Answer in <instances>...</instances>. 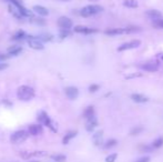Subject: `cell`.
<instances>
[{
  "label": "cell",
  "instance_id": "cell-17",
  "mask_svg": "<svg viewBox=\"0 0 163 162\" xmlns=\"http://www.w3.org/2000/svg\"><path fill=\"white\" fill-rule=\"evenodd\" d=\"M97 125H98V121H97V119H95L94 117L91 118V119H88V122H87V125H86L87 131H89V132L93 131Z\"/></svg>",
  "mask_w": 163,
  "mask_h": 162
},
{
  "label": "cell",
  "instance_id": "cell-23",
  "mask_svg": "<svg viewBox=\"0 0 163 162\" xmlns=\"http://www.w3.org/2000/svg\"><path fill=\"white\" fill-rule=\"evenodd\" d=\"M27 39V35H26V32L25 31H18V32L16 33L14 36V40H22V39Z\"/></svg>",
  "mask_w": 163,
  "mask_h": 162
},
{
  "label": "cell",
  "instance_id": "cell-37",
  "mask_svg": "<svg viewBox=\"0 0 163 162\" xmlns=\"http://www.w3.org/2000/svg\"><path fill=\"white\" fill-rule=\"evenodd\" d=\"M59 1H64V2H68V1H70V0H59Z\"/></svg>",
  "mask_w": 163,
  "mask_h": 162
},
{
  "label": "cell",
  "instance_id": "cell-13",
  "mask_svg": "<svg viewBox=\"0 0 163 162\" xmlns=\"http://www.w3.org/2000/svg\"><path fill=\"white\" fill-rule=\"evenodd\" d=\"M29 133L32 134V135H39L40 133H42V131H43V128H42V125H32L29 127Z\"/></svg>",
  "mask_w": 163,
  "mask_h": 162
},
{
  "label": "cell",
  "instance_id": "cell-33",
  "mask_svg": "<svg viewBox=\"0 0 163 162\" xmlns=\"http://www.w3.org/2000/svg\"><path fill=\"white\" fill-rule=\"evenodd\" d=\"M136 162H150V157H142Z\"/></svg>",
  "mask_w": 163,
  "mask_h": 162
},
{
  "label": "cell",
  "instance_id": "cell-18",
  "mask_svg": "<svg viewBox=\"0 0 163 162\" xmlns=\"http://www.w3.org/2000/svg\"><path fill=\"white\" fill-rule=\"evenodd\" d=\"M92 139H93V142H94L95 145H100V144L102 143V139H103V131L95 132L93 134V137H92Z\"/></svg>",
  "mask_w": 163,
  "mask_h": 162
},
{
  "label": "cell",
  "instance_id": "cell-22",
  "mask_svg": "<svg viewBox=\"0 0 163 162\" xmlns=\"http://www.w3.org/2000/svg\"><path fill=\"white\" fill-rule=\"evenodd\" d=\"M123 6L128 7V8H136L138 7V1L136 0H124Z\"/></svg>",
  "mask_w": 163,
  "mask_h": 162
},
{
  "label": "cell",
  "instance_id": "cell-24",
  "mask_svg": "<svg viewBox=\"0 0 163 162\" xmlns=\"http://www.w3.org/2000/svg\"><path fill=\"white\" fill-rule=\"evenodd\" d=\"M163 145V138L162 137H160V138H158V139H155L153 141V143H152V147L155 149L160 148V147H162Z\"/></svg>",
  "mask_w": 163,
  "mask_h": 162
},
{
  "label": "cell",
  "instance_id": "cell-39",
  "mask_svg": "<svg viewBox=\"0 0 163 162\" xmlns=\"http://www.w3.org/2000/svg\"><path fill=\"white\" fill-rule=\"evenodd\" d=\"M162 60H163V56H162Z\"/></svg>",
  "mask_w": 163,
  "mask_h": 162
},
{
  "label": "cell",
  "instance_id": "cell-25",
  "mask_svg": "<svg viewBox=\"0 0 163 162\" xmlns=\"http://www.w3.org/2000/svg\"><path fill=\"white\" fill-rule=\"evenodd\" d=\"M117 143H118V141H117L115 139H110V140L107 141V143L104 144V148L110 149V148H112V147H115Z\"/></svg>",
  "mask_w": 163,
  "mask_h": 162
},
{
  "label": "cell",
  "instance_id": "cell-8",
  "mask_svg": "<svg viewBox=\"0 0 163 162\" xmlns=\"http://www.w3.org/2000/svg\"><path fill=\"white\" fill-rule=\"evenodd\" d=\"M146 17L152 20L154 22H158L160 20H162V14L159 11V10H155V9H152V10H149L146 11Z\"/></svg>",
  "mask_w": 163,
  "mask_h": 162
},
{
  "label": "cell",
  "instance_id": "cell-14",
  "mask_svg": "<svg viewBox=\"0 0 163 162\" xmlns=\"http://www.w3.org/2000/svg\"><path fill=\"white\" fill-rule=\"evenodd\" d=\"M32 10L35 11V12H37L38 14H40L41 17H47L48 14H49V10L47 9L45 7H42V6H33V8H32Z\"/></svg>",
  "mask_w": 163,
  "mask_h": 162
},
{
  "label": "cell",
  "instance_id": "cell-3",
  "mask_svg": "<svg viewBox=\"0 0 163 162\" xmlns=\"http://www.w3.org/2000/svg\"><path fill=\"white\" fill-rule=\"evenodd\" d=\"M28 132L26 130H19L16 131L10 135V142L14 144H20L22 143L23 141H26L28 138Z\"/></svg>",
  "mask_w": 163,
  "mask_h": 162
},
{
  "label": "cell",
  "instance_id": "cell-10",
  "mask_svg": "<svg viewBox=\"0 0 163 162\" xmlns=\"http://www.w3.org/2000/svg\"><path fill=\"white\" fill-rule=\"evenodd\" d=\"M66 96L71 99V100H74L77 99L78 96H79V90H78L76 87H67L66 88Z\"/></svg>",
  "mask_w": 163,
  "mask_h": 162
},
{
  "label": "cell",
  "instance_id": "cell-26",
  "mask_svg": "<svg viewBox=\"0 0 163 162\" xmlns=\"http://www.w3.org/2000/svg\"><path fill=\"white\" fill-rule=\"evenodd\" d=\"M40 40H42V41H50V40H52L53 39V37L51 36V35H48V33H42V35H40V37H38Z\"/></svg>",
  "mask_w": 163,
  "mask_h": 162
},
{
  "label": "cell",
  "instance_id": "cell-2",
  "mask_svg": "<svg viewBox=\"0 0 163 162\" xmlns=\"http://www.w3.org/2000/svg\"><path fill=\"white\" fill-rule=\"evenodd\" d=\"M103 10V8L99 5H89L84 7V8H82L80 10V14H81L82 17H91V16H94V14H99Z\"/></svg>",
  "mask_w": 163,
  "mask_h": 162
},
{
  "label": "cell",
  "instance_id": "cell-29",
  "mask_svg": "<svg viewBox=\"0 0 163 162\" xmlns=\"http://www.w3.org/2000/svg\"><path fill=\"white\" fill-rule=\"evenodd\" d=\"M118 157V154L117 153H112V154H109L108 157L105 158V162H114L115 161V159Z\"/></svg>",
  "mask_w": 163,
  "mask_h": 162
},
{
  "label": "cell",
  "instance_id": "cell-21",
  "mask_svg": "<svg viewBox=\"0 0 163 162\" xmlns=\"http://www.w3.org/2000/svg\"><path fill=\"white\" fill-rule=\"evenodd\" d=\"M83 116L87 119L93 118L94 117V109H93V107H88L86 110H84V112H83Z\"/></svg>",
  "mask_w": 163,
  "mask_h": 162
},
{
  "label": "cell",
  "instance_id": "cell-27",
  "mask_svg": "<svg viewBox=\"0 0 163 162\" xmlns=\"http://www.w3.org/2000/svg\"><path fill=\"white\" fill-rule=\"evenodd\" d=\"M142 131H143V128H142V127H136V128H133V129L131 130L130 134H131V135H138V134L141 133Z\"/></svg>",
  "mask_w": 163,
  "mask_h": 162
},
{
  "label": "cell",
  "instance_id": "cell-20",
  "mask_svg": "<svg viewBox=\"0 0 163 162\" xmlns=\"http://www.w3.org/2000/svg\"><path fill=\"white\" fill-rule=\"evenodd\" d=\"M77 131H69L68 133L64 135V138L63 140H62V142H63V144H68L69 143V141L71 139H73L76 135H77Z\"/></svg>",
  "mask_w": 163,
  "mask_h": 162
},
{
  "label": "cell",
  "instance_id": "cell-36",
  "mask_svg": "<svg viewBox=\"0 0 163 162\" xmlns=\"http://www.w3.org/2000/svg\"><path fill=\"white\" fill-rule=\"evenodd\" d=\"M6 58H7V56H4V55H0V62H2V61L5 60Z\"/></svg>",
  "mask_w": 163,
  "mask_h": 162
},
{
  "label": "cell",
  "instance_id": "cell-11",
  "mask_svg": "<svg viewBox=\"0 0 163 162\" xmlns=\"http://www.w3.org/2000/svg\"><path fill=\"white\" fill-rule=\"evenodd\" d=\"M38 120L40 121L41 123L43 125H47V127H49L51 128L52 125H51V119H50V117L45 113V111H42L39 113V117H38Z\"/></svg>",
  "mask_w": 163,
  "mask_h": 162
},
{
  "label": "cell",
  "instance_id": "cell-5",
  "mask_svg": "<svg viewBox=\"0 0 163 162\" xmlns=\"http://www.w3.org/2000/svg\"><path fill=\"white\" fill-rule=\"evenodd\" d=\"M27 42L29 47L35 49V50H42L45 46L41 42V40L38 37H32V36H27Z\"/></svg>",
  "mask_w": 163,
  "mask_h": 162
},
{
  "label": "cell",
  "instance_id": "cell-38",
  "mask_svg": "<svg viewBox=\"0 0 163 162\" xmlns=\"http://www.w3.org/2000/svg\"><path fill=\"white\" fill-rule=\"evenodd\" d=\"M30 162H39V161H30Z\"/></svg>",
  "mask_w": 163,
  "mask_h": 162
},
{
  "label": "cell",
  "instance_id": "cell-19",
  "mask_svg": "<svg viewBox=\"0 0 163 162\" xmlns=\"http://www.w3.org/2000/svg\"><path fill=\"white\" fill-rule=\"evenodd\" d=\"M22 52V48L19 46H12L8 49V53L10 56H18Z\"/></svg>",
  "mask_w": 163,
  "mask_h": 162
},
{
  "label": "cell",
  "instance_id": "cell-7",
  "mask_svg": "<svg viewBox=\"0 0 163 162\" xmlns=\"http://www.w3.org/2000/svg\"><path fill=\"white\" fill-rule=\"evenodd\" d=\"M141 45L140 40H132V41H129L127 43H123L122 46H120L118 48V51H124V50H130V49H134V48H138V47Z\"/></svg>",
  "mask_w": 163,
  "mask_h": 162
},
{
  "label": "cell",
  "instance_id": "cell-4",
  "mask_svg": "<svg viewBox=\"0 0 163 162\" xmlns=\"http://www.w3.org/2000/svg\"><path fill=\"white\" fill-rule=\"evenodd\" d=\"M134 31H139L138 28L134 27H129V28H117V29H110V30H105L104 33L107 36H115V35H124V33H131Z\"/></svg>",
  "mask_w": 163,
  "mask_h": 162
},
{
  "label": "cell",
  "instance_id": "cell-15",
  "mask_svg": "<svg viewBox=\"0 0 163 162\" xmlns=\"http://www.w3.org/2000/svg\"><path fill=\"white\" fill-rule=\"evenodd\" d=\"M74 31L78 33H93V32H97L95 29H91V28H88L86 26H77L74 28Z\"/></svg>",
  "mask_w": 163,
  "mask_h": 162
},
{
  "label": "cell",
  "instance_id": "cell-6",
  "mask_svg": "<svg viewBox=\"0 0 163 162\" xmlns=\"http://www.w3.org/2000/svg\"><path fill=\"white\" fill-rule=\"evenodd\" d=\"M72 20L68 17H60L58 19V26L62 30H70V28H72Z\"/></svg>",
  "mask_w": 163,
  "mask_h": 162
},
{
  "label": "cell",
  "instance_id": "cell-30",
  "mask_svg": "<svg viewBox=\"0 0 163 162\" xmlns=\"http://www.w3.org/2000/svg\"><path fill=\"white\" fill-rule=\"evenodd\" d=\"M32 22H35V23H39V24H45V21L43 20L42 18H35V17H32Z\"/></svg>",
  "mask_w": 163,
  "mask_h": 162
},
{
  "label": "cell",
  "instance_id": "cell-31",
  "mask_svg": "<svg viewBox=\"0 0 163 162\" xmlns=\"http://www.w3.org/2000/svg\"><path fill=\"white\" fill-rule=\"evenodd\" d=\"M98 90H99V86L98 84H91L90 87H89V91L90 92H95Z\"/></svg>",
  "mask_w": 163,
  "mask_h": 162
},
{
  "label": "cell",
  "instance_id": "cell-16",
  "mask_svg": "<svg viewBox=\"0 0 163 162\" xmlns=\"http://www.w3.org/2000/svg\"><path fill=\"white\" fill-rule=\"evenodd\" d=\"M131 99L134 102H138V103H144V102H148L149 99L145 97V96H142L140 93H133L131 96Z\"/></svg>",
  "mask_w": 163,
  "mask_h": 162
},
{
  "label": "cell",
  "instance_id": "cell-32",
  "mask_svg": "<svg viewBox=\"0 0 163 162\" xmlns=\"http://www.w3.org/2000/svg\"><path fill=\"white\" fill-rule=\"evenodd\" d=\"M154 26H155L157 28L163 29V19L162 20H160V21H158V22H154Z\"/></svg>",
  "mask_w": 163,
  "mask_h": 162
},
{
  "label": "cell",
  "instance_id": "cell-28",
  "mask_svg": "<svg viewBox=\"0 0 163 162\" xmlns=\"http://www.w3.org/2000/svg\"><path fill=\"white\" fill-rule=\"evenodd\" d=\"M52 159L57 162H63L66 160V156H63V154H57V156H53Z\"/></svg>",
  "mask_w": 163,
  "mask_h": 162
},
{
  "label": "cell",
  "instance_id": "cell-1",
  "mask_svg": "<svg viewBox=\"0 0 163 162\" xmlns=\"http://www.w3.org/2000/svg\"><path fill=\"white\" fill-rule=\"evenodd\" d=\"M17 97L21 101H29L35 97V90L29 86H21L17 90Z\"/></svg>",
  "mask_w": 163,
  "mask_h": 162
},
{
  "label": "cell",
  "instance_id": "cell-35",
  "mask_svg": "<svg viewBox=\"0 0 163 162\" xmlns=\"http://www.w3.org/2000/svg\"><path fill=\"white\" fill-rule=\"evenodd\" d=\"M7 67H8V65H7V63H4V62H0V71H1V70H5L6 68H7Z\"/></svg>",
  "mask_w": 163,
  "mask_h": 162
},
{
  "label": "cell",
  "instance_id": "cell-12",
  "mask_svg": "<svg viewBox=\"0 0 163 162\" xmlns=\"http://www.w3.org/2000/svg\"><path fill=\"white\" fill-rule=\"evenodd\" d=\"M8 8H9V12L14 16V18H17V19H22L23 18L22 14H21V11L19 10L18 7H16V6L12 5V4H9Z\"/></svg>",
  "mask_w": 163,
  "mask_h": 162
},
{
  "label": "cell",
  "instance_id": "cell-34",
  "mask_svg": "<svg viewBox=\"0 0 163 162\" xmlns=\"http://www.w3.org/2000/svg\"><path fill=\"white\" fill-rule=\"evenodd\" d=\"M69 35H70V32H69L68 30H63L62 32L60 33V36H61V38H66V37H68Z\"/></svg>",
  "mask_w": 163,
  "mask_h": 162
},
{
  "label": "cell",
  "instance_id": "cell-9",
  "mask_svg": "<svg viewBox=\"0 0 163 162\" xmlns=\"http://www.w3.org/2000/svg\"><path fill=\"white\" fill-rule=\"evenodd\" d=\"M141 69L144 70V71H148V72H155L159 70V63L158 62H146L144 65L141 66Z\"/></svg>",
  "mask_w": 163,
  "mask_h": 162
}]
</instances>
